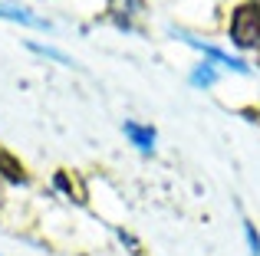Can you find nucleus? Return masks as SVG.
<instances>
[{"instance_id":"1","label":"nucleus","mask_w":260,"mask_h":256,"mask_svg":"<svg viewBox=\"0 0 260 256\" xmlns=\"http://www.w3.org/2000/svg\"><path fill=\"white\" fill-rule=\"evenodd\" d=\"M231 39L241 50H257L260 46V4L237 7L234 20H231Z\"/></svg>"},{"instance_id":"2","label":"nucleus","mask_w":260,"mask_h":256,"mask_svg":"<svg viewBox=\"0 0 260 256\" xmlns=\"http://www.w3.org/2000/svg\"><path fill=\"white\" fill-rule=\"evenodd\" d=\"M184 39H188V43H191V46H198V50H204V53H208V56H211V59H217V63H224V66H231V69H237V72H247V66H244V63H241V59H234V56H231V53H224V50H217V46H204V43H201V39H194V36H184Z\"/></svg>"},{"instance_id":"3","label":"nucleus","mask_w":260,"mask_h":256,"mask_svg":"<svg viewBox=\"0 0 260 256\" xmlns=\"http://www.w3.org/2000/svg\"><path fill=\"white\" fill-rule=\"evenodd\" d=\"M125 135L132 138V145L139 148V151H152V145H155V132H152V128L135 125V122H125Z\"/></svg>"},{"instance_id":"4","label":"nucleus","mask_w":260,"mask_h":256,"mask_svg":"<svg viewBox=\"0 0 260 256\" xmlns=\"http://www.w3.org/2000/svg\"><path fill=\"white\" fill-rule=\"evenodd\" d=\"M0 17L4 20H13V23H26V26H37V30H43V20L40 17H33L30 10H23V7H7V4H0Z\"/></svg>"},{"instance_id":"5","label":"nucleus","mask_w":260,"mask_h":256,"mask_svg":"<svg viewBox=\"0 0 260 256\" xmlns=\"http://www.w3.org/2000/svg\"><path fill=\"white\" fill-rule=\"evenodd\" d=\"M214 79H217V76H214V69H211L208 63H204V66H198V69L191 72V82H194V86H211Z\"/></svg>"},{"instance_id":"6","label":"nucleus","mask_w":260,"mask_h":256,"mask_svg":"<svg viewBox=\"0 0 260 256\" xmlns=\"http://www.w3.org/2000/svg\"><path fill=\"white\" fill-rule=\"evenodd\" d=\"M244 230H247V240H250V256H260V237H257V230L254 227H244Z\"/></svg>"}]
</instances>
